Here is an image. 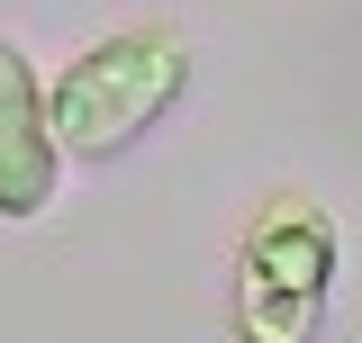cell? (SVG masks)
<instances>
[{"mask_svg":"<svg viewBox=\"0 0 362 343\" xmlns=\"http://www.w3.org/2000/svg\"><path fill=\"white\" fill-rule=\"evenodd\" d=\"M335 262L344 235L308 190H272L245 217L235 262H226V325L235 343H317L326 299H335Z\"/></svg>","mask_w":362,"mask_h":343,"instance_id":"7a4b0ae2","label":"cell"},{"mask_svg":"<svg viewBox=\"0 0 362 343\" xmlns=\"http://www.w3.org/2000/svg\"><path fill=\"white\" fill-rule=\"evenodd\" d=\"M54 181H64V145L45 118V82L18 45L0 37V217H45L54 208Z\"/></svg>","mask_w":362,"mask_h":343,"instance_id":"3957f363","label":"cell"},{"mask_svg":"<svg viewBox=\"0 0 362 343\" xmlns=\"http://www.w3.org/2000/svg\"><path fill=\"white\" fill-rule=\"evenodd\" d=\"M181 90H190V37L163 28V18H136V28L82 45L64 64V82L45 90V118H54V145L73 163H109L145 127L173 118Z\"/></svg>","mask_w":362,"mask_h":343,"instance_id":"6da1fadb","label":"cell"}]
</instances>
